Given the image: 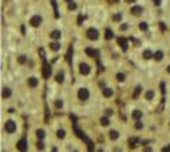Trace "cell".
Instances as JSON below:
<instances>
[{
	"label": "cell",
	"mask_w": 170,
	"mask_h": 152,
	"mask_svg": "<svg viewBox=\"0 0 170 152\" xmlns=\"http://www.w3.org/2000/svg\"><path fill=\"white\" fill-rule=\"evenodd\" d=\"M4 131L7 134H14L17 131V124L13 120H7L4 122Z\"/></svg>",
	"instance_id": "cell-1"
},
{
	"label": "cell",
	"mask_w": 170,
	"mask_h": 152,
	"mask_svg": "<svg viewBox=\"0 0 170 152\" xmlns=\"http://www.w3.org/2000/svg\"><path fill=\"white\" fill-rule=\"evenodd\" d=\"M77 97H78V100L82 101V103L88 101L89 100V90L88 88H80L78 92H77Z\"/></svg>",
	"instance_id": "cell-2"
},
{
	"label": "cell",
	"mask_w": 170,
	"mask_h": 152,
	"mask_svg": "<svg viewBox=\"0 0 170 152\" xmlns=\"http://www.w3.org/2000/svg\"><path fill=\"white\" fill-rule=\"evenodd\" d=\"M85 34H87V39H89V40H98L99 39V32H98L97 29H94V27H89L88 30L85 32Z\"/></svg>",
	"instance_id": "cell-3"
},
{
	"label": "cell",
	"mask_w": 170,
	"mask_h": 152,
	"mask_svg": "<svg viewBox=\"0 0 170 152\" xmlns=\"http://www.w3.org/2000/svg\"><path fill=\"white\" fill-rule=\"evenodd\" d=\"M80 72H81V75H89L91 67L88 63H80Z\"/></svg>",
	"instance_id": "cell-4"
},
{
	"label": "cell",
	"mask_w": 170,
	"mask_h": 152,
	"mask_svg": "<svg viewBox=\"0 0 170 152\" xmlns=\"http://www.w3.org/2000/svg\"><path fill=\"white\" fill-rule=\"evenodd\" d=\"M41 23H43V17L38 16V14H36V16H33L30 19V24H31L33 27H40Z\"/></svg>",
	"instance_id": "cell-5"
},
{
	"label": "cell",
	"mask_w": 170,
	"mask_h": 152,
	"mask_svg": "<svg viewBox=\"0 0 170 152\" xmlns=\"http://www.w3.org/2000/svg\"><path fill=\"white\" fill-rule=\"evenodd\" d=\"M108 136H109V139H111V141H116V139H119V138H121V132H119V131H116V129H111V131L108 132Z\"/></svg>",
	"instance_id": "cell-6"
},
{
	"label": "cell",
	"mask_w": 170,
	"mask_h": 152,
	"mask_svg": "<svg viewBox=\"0 0 170 152\" xmlns=\"http://www.w3.org/2000/svg\"><path fill=\"white\" fill-rule=\"evenodd\" d=\"M27 85L30 88H36L38 85V78H36V77H30L28 80H27Z\"/></svg>",
	"instance_id": "cell-7"
},
{
	"label": "cell",
	"mask_w": 170,
	"mask_h": 152,
	"mask_svg": "<svg viewBox=\"0 0 170 152\" xmlns=\"http://www.w3.org/2000/svg\"><path fill=\"white\" fill-rule=\"evenodd\" d=\"M17 148H18L21 152H26V148H27V141H26V138L20 139V141L17 142Z\"/></svg>",
	"instance_id": "cell-8"
},
{
	"label": "cell",
	"mask_w": 170,
	"mask_h": 152,
	"mask_svg": "<svg viewBox=\"0 0 170 152\" xmlns=\"http://www.w3.org/2000/svg\"><path fill=\"white\" fill-rule=\"evenodd\" d=\"M142 11H143V7H142V6H133V7L130 9V13H132L133 16L142 14Z\"/></svg>",
	"instance_id": "cell-9"
},
{
	"label": "cell",
	"mask_w": 170,
	"mask_h": 152,
	"mask_svg": "<svg viewBox=\"0 0 170 152\" xmlns=\"http://www.w3.org/2000/svg\"><path fill=\"white\" fill-rule=\"evenodd\" d=\"M50 37H51L53 40L58 41L60 39H61V32H60V30H53V32L50 33Z\"/></svg>",
	"instance_id": "cell-10"
},
{
	"label": "cell",
	"mask_w": 170,
	"mask_h": 152,
	"mask_svg": "<svg viewBox=\"0 0 170 152\" xmlns=\"http://www.w3.org/2000/svg\"><path fill=\"white\" fill-rule=\"evenodd\" d=\"M3 92H1V98L3 100H6V98H10V95H11V90L9 87H3V90H1Z\"/></svg>",
	"instance_id": "cell-11"
},
{
	"label": "cell",
	"mask_w": 170,
	"mask_h": 152,
	"mask_svg": "<svg viewBox=\"0 0 170 152\" xmlns=\"http://www.w3.org/2000/svg\"><path fill=\"white\" fill-rule=\"evenodd\" d=\"M36 136H37L38 141H43V139L46 138V131H44L43 128H38L37 131H36Z\"/></svg>",
	"instance_id": "cell-12"
},
{
	"label": "cell",
	"mask_w": 170,
	"mask_h": 152,
	"mask_svg": "<svg viewBox=\"0 0 170 152\" xmlns=\"http://www.w3.org/2000/svg\"><path fill=\"white\" fill-rule=\"evenodd\" d=\"M142 115H143V112L140 111V110H135V111L132 112V118H133L135 121L142 120Z\"/></svg>",
	"instance_id": "cell-13"
},
{
	"label": "cell",
	"mask_w": 170,
	"mask_h": 152,
	"mask_svg": "<svg viewBox=\"0 0 170 152\" xmlns=\"http://www.w3.org/2000/svg\"><path fill=\"white\" fill-rule=\"evenodd\" d=\"M145 98L147 100V101H152V100L154 98V91L153 90H147V91L145 92Z\"/></svg>",
	"instance_id": "cell-14"
},
{
	"label": "cell",
	"mask_w": 170,
	"mask_h": 152,
	"mask_svg": "<svg viewBox=\"0 0 170 152\" xmlns=\"http://www.w3.org/2000/svg\"><path fill=\"white\" fill-rule=\"evenodd\" d=\"M142 57H143L145 60H150V58H153V53H152L150 50H145V51L142 53Z\"/></svg>",
	"instance_id": "cell-15"
},
{
	"label": "cell",
	"mask_w": 170,
	"mask_h": 152,
	"mask_svg": "<svg viewBox=\"0 0 170 152\" xmlns=\"http://www.w3.org/2000/svg\"><path fill=\"white\" fill-rule=\"evenodd\" d=\"M102 94H104L105 98H111V97L113 95V91L111 88H104V90H102Z\"/></svg>",
	"instance_id": "cell-16"
},
{
	"label": "cell",
	"mask_w": 170,
	"mask_h": 152,
	"mask_svg": "<svg viewBox=\"0 0 170 152\" xmlns=\"http://www.w3.org/2000/svg\"><path fill=\"white\" fill-rule=\"evenodd\" d=\"M64 71H63V70H61V71H58V74H57L55 75V80H57V82H60V84H61V82H64Z\"/></svg>",
	"instance_id": "cell-17"
},
{
	"label": "cell",
	"mask_w": 170,
	"mask_h": 152,
	"mask_svg": "<svg viewBox=\"0 0 170 152\" xmlns=\"http://www.w3.org/2000/svg\"><path fill=\"white\" fill-rule=\"evenodd\" d=\"M60 47H61V46H60V43H58V41H51V43H50V48H51L53 51H58Z\"/></svg>",
	"instance_id": "cell-18"
},
{
	"label": "cell",
	"mask_w": 170,
	"mask_h": 152,
	"mask_svg": "<svg viewBox=\"0 0 170 152\" xmlns=\"http://www.w3.org/2000/svg\"><path fill=\"white\" fill-rule=\"evenodd\" d=\"M163 56H164V54H163V51H160V50L156 51V53H153V58L156 60V61H160V60L163 58Z\"/></svg>",
	"instance_id": "cell-19"
},
{
	"label": "cell",
	"mask_w": 170,
	"mask_h": 152,
	"mask_svg": "<svg viewBox=\"0 0 170 152\" xmlns=\"http://www.w3.org/2000/svg\"><path fill=\"white\" fill-rule=\"evenodd\" d=\"M142 90H143V88H142V85H138V87L135 88V91H133V94H132V97H133V98H138L139 94L142 92Z\"/></svg>",
	"instance_id": "cell-20"
},
{
	"label": "cell",
	"mask_w": 170,
	"mask_h": 152,
	"mask_svg": "<svg viewBox=\"0 0 170 152\" xmlns=\"http://www.w3.org/2000/svg\"><path fill=\"white\" fill-rule=\"evenodd\" d=\"M65 135H67L65 129H58V131H57V138H60V139H64Z\"/></svg>",
	"instance_id": "cell-21"
},
{
	"label": "cell",
	"mask_w": 170,
	"mask_h": 152,
	"mask_svg": "<svg viewBox=\"0 0 170 152\" xmlns=\"http://www.w3.org/2000/svg\"><path fill=\"white\" fill-rule=\"evenodd\" d=\"M99 122H101V125H102V127H108V125H109V118L105 115V117H102V118H101Z\"/></svg>",
	"instance_id": "cell-22"
},
{
	"label": "cell",
	"mask_w": 170,
	"mask_h": 152,
	"mask_svg": "<svg viewBox=\"0 0 170 152\" xmlns=\"http://www.w3.org/2000/svg\"><path fill=\"white\" fill-rule=\"evenodd\" d=\"M105 39H106V40H112V39H113V33H112V30L106 29V30H105Z\"/></svg>",
	"instance_id": "cell-23"
},
{
	"label": "cell",
	"mask_w": 170,
	"mask_h": 152,
	"mask_svg": "<svg viewBox=\"0 0 170 152\" xmlns=\"http://www.w3.org/2000/svg\"><path fill=\"white\" fill-rule=\"evenodd\" d=\"M118 44H121V47L123 48V50H126V40H125L123 37H119V39H118Z\"/></svg>",
	"instance_id": "cell-24"
},
{
	"label": "cell",
	"mask_w": 170,
	"mask_h": 152,
	"mask_svg": "<svg viewBox=\"0 0 170 152\" xmlns=\"http://www.w3.org/2000/svg\"><path fill=\"white\" fill-rule=\"evenodd\" d=\"M85 53H87L88 56H91V57L98 56V51H95V50H92V48H87V50H85Z\"/></svg>",
	"instance_id": "cell-25"
},
{
	"label": "cell",
	"mask_w": 170,
	"mask_h": 152,
	"mask_svg": "<svg viewBox=\"0 0 170 152\" xmlns=\"http://www.w3.org/2000/svg\"><path fill=\"white\" fill-rule=\"evenodd\" d=\"M125 78H126V77H125V74H123V72H116V80L119 81V82L125 81Z\"/></svg>",
	"instance_id": "cell-26"
},
{
	"label": "cell",
	"mask_w": 170,
	"mask_h": 152,
	"mask_svg": "<svg viewBox=\"0 0 170 152\" xmlns=\"http://www.w3.org/2000/svg\"><path fill=\"white\" fill-rule=\"evenodd\" d=\"M17 61H18V64H24L26 61H27V57L21 54V56H18V58H17Z\"/></svg>",
	"instance_id": "cell-27"
},
{
	"label": "cell",
	"mask_w": 170,
	"mask_h": 152,
	"mask_svg": "<svg viewBox=\"0 0 170 152\" xmlns=\"http://www.w3.org/2000/svg\"><path fill=\"white\" fill-rule=\"evenodd\" d=\"M147 27H149V26H147V23H145V22H142V23L139 24V30H142V32H146Z\"/></svg>",
	"instance_id": "cell-28"
},
{
	"label": "cell",
	"mask_w": 170,
	"mask_h": 152,
	"mask_svg": "<svg viewBox=\"0 0 170 152\" xmlns=\"http://www.w3.org/2000/svg\"><path fill=\"white\" fill-rule=\"evenodd\" d=\"M135 129H143V122L140 120L135 122Z\"/></svg>",
	"instance_id": "cell-29"
},
{
	"label": "cell",
	"mask_w": 170,
	"mask_h": 152,
	"mask_svg": "<svg viewBox=\"0 0 170 152\" xmlns=\"http://www.w3.org/2000/svg\"><path fill=\"white\" fill-rule=\"evenodd\" d=\"M54 105H55V108H58V110H60V108H63V107H64V103H63L61 100H57Z\"/></svg>",
	"instance_id": "cell-30"
},
{
	"label": "cell",
	"mask_w": 170,
	"mask_h": 152,
	"mask_svg": "<svg viewBox=\"0 0 170 152\" xmlns=\"http://www.w3.org/2000/svg\"><path fill=\"white\" fill-rule=\"evenodd\" d=\"M75 9H77V3H74V1L68 3V10H75Z\"/></svg>",
	"instance_id": "cell-31"
},
{
	"label": "cell",
	"mask_w": 170,
	"mask_h": 152,
	"mask_svg": "<svg viewBox=\"0 0 170 152\" xmlns=\"http://www.w3.org/2000/svg\"><path fill=\"white\" fill-rule=\"evenodd\" d=\"M37 149H38V151H43V149H44V144H43L41 141L37 142Z\"/></svg>",
	"instance_id": "cell-32"
},
{
	"label": "cell",
	"mask_w": 170,
	"mask_h": 152,
	"mask_svg": "<svg viewBox=\"0 0 170 152\" xmlns=\"http://www.w3.org/2000/svg\"><path fill=\"white\" fill-rule=\"evenodd\" d=\"M121 19H122V14H121V13H116V14L113 16V20H115V22H119Z\"/></svg>",
	"instance_id": "cell-33"
},
{
	"label": "cell",
	"mask_w": 170,
	"mask_h": 152,
	"mask_svg": "<svg viewBox=\"0 0 170 152\" xmlns=\"http://www.w3.org/2000/svg\"><path fill=\"white\" fill-rule=\"evenodd\" d=\"M112 114H113V111L111 110V108H109V110H105V115H106V117H111Z\"/></svg>",
	"instance_id": "cell-34"
},
{
	"label": "cell",
	"mask_w": 170,
	"mask_h": 152,
	"mask_svg": "<svg viewBox=\"0 0 170 152\" xmlns=\"http://www.w3.org/2000/svg\"><path fill=\"white\" fill-rule=\"evenodd\" d=\"M143 152H153V148H150V146H146L145 149H143Z\"/></svg>",
	"instance_id": "cell-35"
},
{
	"label": "cell",
	"mask_w": 170,
	"mask_h": 152,
	"mask_svg": "<svg viewBox=\"0 0 170 152\" xmlns=\"http://www.w3.org/2000/svg\"><path fill=\"white\" fill-rule=\"evenodd\" d=\"M128 27H129V24H122V26H121V30H126Z\"/></svg>",
	"instance_id": "cell-36"
},
{
	"label": "cell",
	"mask_w": 170,
	"mask_h": 152,
	"mask_svg": "<svg viewBox=\"0 0 170 152\" xmlns=\"http://www.w3.org/2000/svg\"><path fill=\"white\" fill-rule=\"evenodd\" d=\"M163 152H170V145L164 146V148H163Z\"/></svg>",
	"instance_id": "cell-37"
},
{
	"label": "cell",
	"mask_w": 170,
	"mask_h": 152,
	"mask_svg": "<svg viewBox=\"0 0 170 152\" xmlns=\"http://www.w3.org/2000/svg\"><path fill=\"white\" fill-rule=\"evenodd\" d=\"M113 152H122L121 146H115V149H113Z\"/></svg>",
	"instance_id": "cell-38"
},
{
	"label": "cell",
	"mask_w": 170,
	"mask_h": 152,
	"mask_svg": "<svg viewBox=\"0 0 170 152\" xmlns=\"http://www.w3.org/2000/svg\"><path fill=\"white\" fill-rule=\"evenodd\" d=\"M153 3H154V4H156V6H159V4H160L162 1H160V0H153Z\"/></svg>",
	"instance_id": "cell-39"
},
{
	"label": "cell",
	"mask_w": 170,
	"mask_h": 152,
	"mask_svg": "<svg viewBox=\"0 0 170 152\" xmlns=\"http://www.w3.org/2000/svg\"><path fill=\"white\" fill-rule=\"evenodd\" d=\"M160 29H162V30H166V26H164L163 23H160Z\"/></svg>",
	"instance_id": "cell-40"
},
{
	"label": "cell",
	"mask_w": 170,
	"mask_h": 152,
	"mask_svg": "<svg viewBox=\"0 0 170 152\" xmlns=\"http://www.w3.org/2000/svg\"><path fill=\"white\" fill-rule=\"evenodd\" d=\"M125 1H126V3H135L136 0H125Z\"/></svg>",
	"instance_id": "cell-41"
},
{
	"label": "cell",
	"mask_w": 170,
	"mask_h": 152,
	"mask_svg": "<svg viewBox=\"0 0 170 152\" xmlns=\"http://www.w3.org/2000/svg\"><path fill=\"white\" fill-rule=\"evenodd\" d=\"M166 71H167V72H169V74H170V64L167 65V68H166Z\"/></svg>",
	"instance_id": "cell-42"
},
{
	"label": "cell",
	"mask_w": 170,
	"mask_h": 152,
	"mask_svg": "<svg viewBox=\"0 0 170 152\" xmlns=\"http://www.w3.org/2000/svg\"><path fill=\"white\" fill-rule=\"evenodd\" d=\"M65 1H67V3H71V1H73V0H65Z\"/></svg>",
	"instance_id": "cell-43"
},
{
	"label": "cell",
	"mask_w": 170,
	"mask_h": 152,
	"mask_svg": "<svg viewBox=\"0 0 170 152\" xmlns=\"http://www.w3.org/2000/svg\"><path fill=\"white\" fill-rule=\"evenodd\" d=\"M73 152H78V151H77V149H74V151Z\"/></svg>",
	"instance_id": "cell-44"
},
{
	"label": "cell",
	"mask_w": 170,
	"mask_h": 152,
	"mask_svg": "<svg viewBox=\"0 0 170 152\" xmlns=\"http://www.w3.org/2000/svg\"><path fill=\"white\" fill-rule=\"evenodd\" d=\"M99 152H102V151H99Z\"/></svg>",
	"instance_id": "cell-45"
}]
</instances>
